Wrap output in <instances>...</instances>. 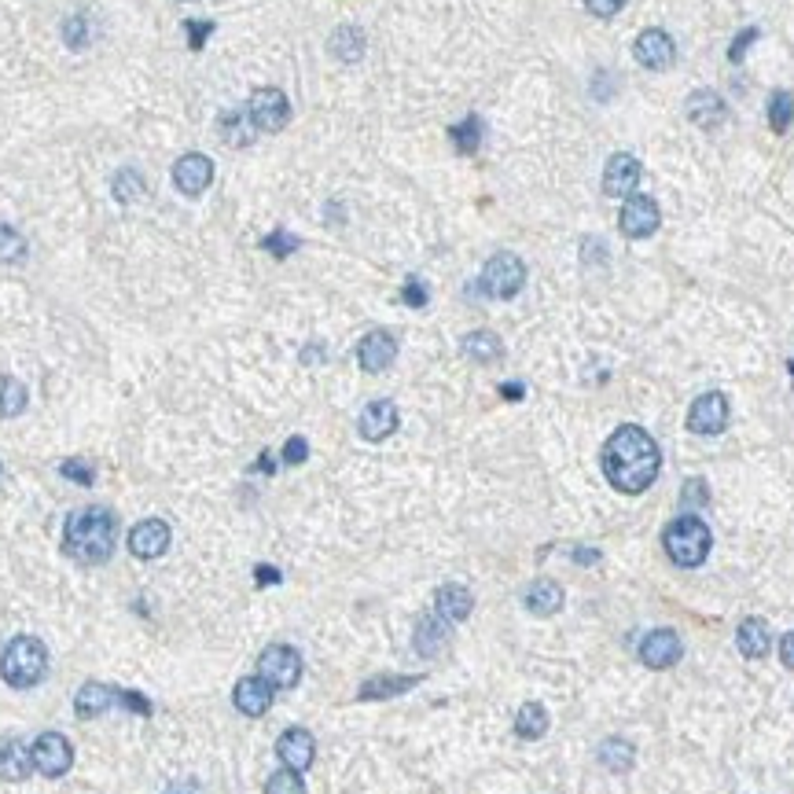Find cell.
<instances>
[{"instance_id":"obj_1","label":"cell","mask_w":794,"mask_h":794,"mask_svg":"<svg viewBox=\"0 0 794 794\" xmlns=\"http://www.w3.org/2000/svg\"><path fill=\"white\" fill-rule=\"evenodd\" d=\"M603 475L611 482L618 493H644L651 489V482L658 478V467H662V453H658V442L644 427H636V423H625L618 431L607 438L603 445Z\"/></svg>"},{"instance_id":"obj_2","label":"cell","mask_w":794,"mask_h":794,"mask_svg":"<svg viewBox=\"0 0 794 794\" xmlns=\"http://www.w3.org/2000/svg\"><path fill=\"white\" fill-rule=\"evenodd\" d=\"M114 534H118V519L114 511L89 504L81 511H70L67 526H63V552L78 563H107L114 552Z\"/></svg>"},{"instance_id":"obj_3","label":"cell","mask_w":794,"mask_h":794,"mask_svg":"<svg viewBox=\"0 0 794 794\" xmlns=\"http://www.w3.org/2000/svg\"><path fill=\"white\" fill-rule=\"evenodd\" d=\"M662 548H666V556L677 563V567H703L706 556H710V548H714V534H710V526H706L699 515H681V519H673L666 526V534H662Z\"/></svg>"},{"instance_id":"obj_4","label":"cell","mask_w":794,"mask_h":794,"mask_svg":"<svg viewBox=\"0 0 794 794\" xmlns=\"http://www.w3.org/2000/svg\"><path fill=\"white\" fill-rule=\"evenodd\" d=\"M0 673L12 688H34L48 673V647L37 636H15L0 655Z\"/></svg>"},{"instance_id":"obj_5","label":"cell","mask_w":794,"mask_h":794,"mask_svg":"<svg viewBox=\"0 0 794 794\" xmlns=\"http://www.w3.org/2000/svg\"><path fill=\"white\" fill-rule=\"evenodd\" d=\"M522 284H526V265L508 250L493 254L486 261V269H482V280H478V287L489 298H515L522 291Z\"/></svg>"},{"instance_id":"obj_6","label":"cell","mask_w":794,"mask_h":794,"mask_svg":"<svg viewBox=\"0 0 794 794\" xmlns=\"http://www.w3.org/2000/svg\"><path fill=\"white\" fill-rule=\"evenodd\" d=\"M247 114H250V122H254V129H261V133H280V129L291 122V103H287V96L280 89L265 85V89L250 92Z\"/></svg>"},{"instance_id":"obj_7","label":"cell","mask_w":794,"mask_h":794,"mask_svg":"<svg viewBox=\"0 0 794 794\" xmlns=\"http://www.w3.org/2000/svg\"><path fill=\"white\" fill-rule=\"evenodd\" d=\"M258 677L269 681L273 688H295L298 677H302V655L287 644L265 647L258 658Z\"/></svg>"},{"instance_id":"obj_8","label":"cell","mask_w":794,"mask_h":794,"mask_svg":"<svg viewBox=\"0 0 794 794\" xmlns=\"http://www.w3.org/2000/svg\"><path fill=\"white\" fill-rule=\"evenodd\" d=\"M728 427V397L721 390H710V394H699L688 409V431L703 434V438H714Z\"/></svg>"},{"instance_id":"obj_9","label":"cell","mask_w":794,"mask_h":794,"mask_svg":"<svg viewBox=\"0 0 794 794\" xmlns=\"http://www.w3.org/2000/svg\"><path fill=\"white\" fill-rule=\"evenodd\" d=\"M34 769L48 780H59V776H67L70 765H74V747L67 743V736H59V732H45V736H37L34 747Z\"/></svg>"},{"instance_id":"obj_10","label":"cell","mask_w":794,"mask_h":794,"mask_svg":"<svg viewBox=\"0 0 794 794\" xmlns=\"http://www.w3.org/2000/svg\"><path fill=\"white\" fill-rule=\"evenodd\" d=\"M658 203L651 195H629L622 206V214H618V225L629 239H647L651 232H658Z\"/></svg>"},{"instance_id":"obj_11","label":"cell","mask_w":794,"mask_h":794,"mask_svg":"<svg viewBox=\"0 0 794 794\" xmlns=\"http://www.w3.org/2000/svg\"><path fill=\"white\" fill-rule=\"evenodd\" d=\"M644 170H640V162L629 155V151H618L607 159L603 166V195H611V199H629L636 192V184H640Z\"/></svg>"},{"instance_id":"obj_12","label":"cell","mask_w":794,"mask_h":794,"mask_svg":"<svg viewBox=\"0 0 794 794\" xmlns=\"http://www.w3.org/2000/svg\"><path fill=\"white\" fill-rule=\"evenodd\" d=\"M633 56L644 70H670L673 59H677V45H673V37L666 30L651 26V30H644V34L636 37Z\"/></svg>"},{"instance_id":"obj_13","label":"cell","mask_w":794,"mask_h":794,"mask_svg":"<svg viewBox=\"0 0 794 794\" xmlns=\"http://www.w3.org/2000/svg\"><path fill=\"white\" fill-rule=\"evenodd\" d=\"M681 636L673 629H651V633L640 640V662L647 670H670L681 662Z\"/></svg>"},{"instance_id":"obj_14","label":"cell","mask_w":794,"mask_h":794,"mask_svg":"<svg viewBox=\"0 0 794 794\" xmlns=\"http://www.w3.org/2000/svg\"><path fill=\"white\" fill-rule=\"evenodd\" d=\"M214 181V162L199 155V151H188L173 162V184L181 195H203Z\"/></svg>"},{"instance_id":"obj_15","label":"cell","mask_w":794,"mask_h":794,"mask_svg":"<svg viewBox=\"0 0 794 794\" xmlns=\"http://www.w3.org/2000/svg\"><path fill=\"white\" fill-rule=\"evenodd\" d=\"M394 357H397V339L383 328L368 331L361 339V346H357V364H361L368 375L386 372V368L394 364Z\"/></svg>"},{"instance_id":"obj_16","label":"cell","mask_w":794,"mask_h":794,"mask_svg":"<svg viewBox=\"0 0 794 794\" xmlns=\"http://www.w3.org/2000/svg\"><path fill=\"white\" fill-rule=\"evenodd\" d=\"M170 548V526L162 519H144L129 530V552L137 559H159Z\"/></svg>"},{"instance_id":"obj_17","label":"cell","mask_w":794,"mask_h":794,"mask_svg":"<svg viewBox=\"0 0 794 794\" xmlns=\"http://www.w3.org/2000/svg\"><path fill=\"white\" fill-rule=\"evenodd\" d=\"M276 758L284 761V769L306 772L317 758V739L309 736L306 728H287L284 736L276 739Z\"/></svg>"},{"instance_id":"obj_18","label":"cell","mask_w":794,"mask_h":794,"mask_svg":"<svg viewBox=\"0 0 794 794\" xmlns=\"http://www.w3.org/2000/svg\"><path fill=\"white\" fill-rule=\"evenodd\" d=\"M397 405L394 401H386V397H379V401H372V405H364L361 420H357V431H361L364 442H386L390 434L397 431Z\"/></svg>"},{"instance_id":"obj_19","label":"cell","mask_w":794,"mask_h":794,"mask_svg":"<svg viewBox=\"0 0 794 794\" xmlns=\"http://www.w3.org/2000/svg\"><path fill=\"white\" fill-rule=\"evenodd\" d=\"M273 695H276V688L269 681H261V677H243V681L236 684V692H232V703H236L239 714L261 717L273 706Z\"/></svg>"},{"instance_id":"obj_20","label":"cell","mask_w":794,"mask_h":794,"mask_svg":"<svg viewBox=\"0 0 794 794\" xmlns=\"http://www.w3.org/2000/svg\"><path fill=\"white\" fill-rule=\"evenodd\" d=\"M684 111H688V118H692L699 129H717V125L728 118L725 100H721V92H714V89H695L692 96H688V103H684Z\"/></svg>"},{"instance_id":"obj_21","label":"cell","mask_w":794,"mask_h":794,"mask_svg":"<svg viewBox=\"0 0 794 794\" xmlns=\"http://www.w3.org/2000/svg\"><path fill=\"white\" fill-rule=\"evenodd\" d=\"M111 703H118V688L103 681H89L81 684L78 695H74V714L92 721V717H100L103 710H111Z\"/></svg>"},{"instance_id":"obj_22","label":"cell","mask_w":794,"mask_h":794,"mask_svg":"<svg viewBox=\"0 0 794 794\" xmlns=\"http://www.w3.org/2000/svg\"><path fill=\"white\" fill-rule=\"evenodd\" d=\"M471 607H475V596H471L464 585H456V581L442 585V589H438V596H434V614H438V618H445L449 625L464 622L467 614H471Z\"/></svg>"},{"instance_id":"obj_23","label":"cell","mask_w":794,"mask_h":794,"mask_svg":"<svg viewBox=\"0 0 794 794\" xmlns=\"http://www.w3.org/2000/svg\"><path fill=\"white\" fill-rule=\"evenodd\" d=\"M30 772H34V750L23 747V739H4L0 743V776L19 783Z\"/></svg>"},{"instance_id":"obj_24","label":"cell","mask_w":794,"mask_h":794,"mask_svg":"<svg viewBox=\"0 0 794 794\" xmlns=\"http://www.w3.org/2000/svg\"><path fill=\"white\" fill-rule=\"evenodd\" d=\"M420 681H423V677H401V673H383V677H372V681H364L361 692H357V699H364V703H372V699H394V695L412 692V688H416Z\"/></svg>"},{"instance_id":"obj_25","label":"cell","mask_w":794,"mask_h":794,"mask_svg":"<svg viewBox=\"0 0 794 794\" xmlns=\"http://www.w3.org/2000/svg\"><path fill=\"white\" fill-rule=\"evenodd\" d=\"M526 611L541 614V618H548V614H556L559 607H563V585L552 578H537L530 589H526Z\"/></svg>"},{"instance_id":"obj_26","label":"cell","mask_w":794,"mask_h":794,"mask_svg":"<svg viewBox=\"0 0 794 794\" xmlns=\"http://www.w3.org/2000/svg\"><path fill=\"white\" fill-rule=\"evenodd\" d=\"M445 644H449V622L438 618V614H423L416 622V651L423 658H434Z\"/></svg>"},{"instance_id":"obj_27","label":"cell","mask_w":794,"mask_h":794,"mask_svg":"<svg viewBox=\"0 0 794 794\" xmlns=\"http://www.w3.org/2000/svg\"><path fill=\"white\" fill-rule=\"evenodd\" d=\"M736 644H739V651H743L747 658H765V655H769V647H772L769 625L761 622V618H747V622H739Z\"/></svg>"},{"instance_id":"obj_28","label":"cell","mask_w":794,"mask_h":794,"mask_svg":"<svg viewBox=\"0 0 794 794\" xmlns=\"http://www.w3.org/2000/svg\"><path fill=\"white\" fill-rule=\"evenodd\" d=\"M460 350H464L467 361L493 364V361H500V353H504V342H500L497 335H493V331H471V335H464Z\"/></svg>"},{"instance_id":"obj_29","label":"cell","mask_w":794,"mask_h":794,"mask_svg":"<svg viewBox=\"0 0 794 794\" xmlns=\"http://www.w3.org/2000/svg\"><path fill=\"white\" fill-rule=\"evenodd\" d=\"M217 133L232 148H247L250 140H254V122H250L247 111H225L217 118Z\"/></svg>"},{"instance_id":"obj_30","label":"cell","mask_w":794,"mask_h":794,"mask_svg":"<svg viewBox=\"0 0 794 794\" xmlns=\"http://www.w3.org/2000/svg\"><path fill=\"white\" fill-rule=\"evenodd\" d=\"M636 761V747L629 743V739L622 736H611L600 743V765L607 772H629Z\"/></svg>"},{"instance_id":"obj_31","label":"cell","mask_w":794,"mask_h":794,"mask_svg":"<svg viewBox=\"0 0 794 794\" xmlns=\"http://www.w3.org/2000/svg\"><path fill=\"white\" fill-rule=\"evenodd\" d=\"M328 48H331V56L342 59V63H357V59L364 56V30H357V26H339V30L331 34Z\"/></svg>"},{"instance_id":"obj_32","label":"cell","mask_w":794,"mask_h":794,"mask_svg":"<svg viewBox=\"0 0 794 794\" xmlns=\"http://www.w3.org/2000/svg\"><path fill=\"white\" fill-rule=\"evenodd\" d=\"M548 732V710L541 703H522L515 714V736L519 739H541Z\"/></svg>"},{"instance_id":"obj_33","label":"cell","mask_w":794,"mask_h":794,"mask_svg":"<svg viewBox=\"0 0 794 794\" xmlns=\"http://www.w3.org/2000/svg\"><path fill=\"white\" fill-rule=\"evenodd\" d=\"M23 409H26V386L15 375H4L0 379V420H15V416H23Z\"/></svg>"},{"instance_id":"obj_34","label":"cell","mask_w":794,"mask_h":794,"mask_svg":"<svg viewBox=\"0 0 794 794\" xmlns=\"http://www.w3.org/2000/svg\"><path fill=\"white\" fill-rule=\"evenodd\" d=\"M449 140L456 144L460 155H475L478 144H482V118H478V114H467L464 122L449 129Z\"/></svg>"},{"instance_id":"obj_35","label":"cell","mask_w":794,"mask_h":794,"mask_svg":"<svg viewBox=\"0 0 794 794\" xmlns=\"http://www.w3.org/2000/svg\"><path fill=\"white\" fill-rule=\"evenodd\" d=\"M111 192L118 203H137V199H144L148 184H144V177L137 170H118L111 181Z\"/></svg>"},{"instance_id":"obj_36","label":"cell","mask_w":794,"mask_h":794,"mask_svg":"<svg viewBox=\"0 0 794 794\" xmlns=\"http://www.w3.org/2000/svg\"><path fill=\"white\" fill-rule=\"evenodd\" d=\"M769 125H772V133H787L794 125V96L787 89L769 96Z\"/></svg>"},{"instance_id":"obj_37","label":"cell","mask_w":794,"mask_h":794,"mask_svg":"<svg viewBox=\"0 0 794 794\" xmlns=\"http://www.w3.org/2000/svg\"><path fill=\"white\" fill-rule=\"evenodd\" d=\"M26 258V239L15 232L12 225H0V261L4 265H15V261Z\"/></svg>"},{"instance_id":"obj_38","label":"cell","mask_w":794,"mask_h":794,"mask_svg":"<svg viewBox=\"0 0 794 794\" xmlns=\"http://www.w3.org/2000/svg\"><path fill=\"white\" fill-rule=\"evenodd\" d=\"M265 794H306L302 772H295V769L273 772V776H269V783H265Z\"/></svg>"},{"instance_id":"obj_39","label":"cell","mask_w":794,"mask_h":794,"mask_svg":"<svg viewBox=\"0 0 794 794\" xmlns=\"http://www.w3.org/2000/svg\"><path fill=\"white\" fill-rule=\"evenodd\" d=\"M63 41H67V48H85L92 41V30H89V19L85 15H67V23H63Z\"/></svg>"},{"instance_id":"obj_40","label":"cell","mask_w":794,"mask_h":794,"mask_svg":"<svg viewBox=\"0 0 794 794\" xmlns=\"http://www.w3.org/2000/svg\"><path fill=\"white\" fill-rule=\"evenodd\" d=\"M261 250H269L273 258H291L298 250V236H291L287 228H276V232H269V236L261 239Z\"/></svg>"},{"instance_id":"obj_41","label":"cell","mask_w":794,"mask_h":794,"mask_svg":"<svg viewBox=\"0 0 794 794\" xmlns=\"http://www.w3.org/2000/svg\"><path fill=\"white\" fill-rule=\"evenodd\" d=\"M681 504L684 508H703V504H710V489H706L703 478H688V482H684Z\"/></svg>"},{"instance_id":"obj_42","label":"cell","mask_w":794,"mask_h":794,"mask_svg":"<svg viewBox=\"0 0 794 794\" xmlns=\"http://www.w3.org/2000/svg\"><path fill=\"white\" fill-rule=\"evenodd\" d=\"M401 302L412 309H423L427 306V284L423 280H416V276H409L405 280V287H401Z\"/></svg>"},{"instance_id":"obj_43","label":"cell","mask_w":794,"mask_h":794,"mask_svg":"<svg viewBox=\"0 0 794 794\" xmlns=\"http://www.w3.org/2000/svg\"><path fill=\"white\" fill-rule=\"evenodd\" d=\"M309 460V442L302 438V434H295V438H287V445H284V464L287 467H298V464H306Z\"/></svg>"},{"instance_id":"obj_44","label":"cell","mask_w":794,"mask_h":794,"mask_svg":"<svg viewBox=\"0 0 794 794\" xmlns=\"http://www.w3.org/2000/svg\"><path fill=\"white\" fill-rule=\"evenodd\" d=\"M59 471H63L70 482H81V486H92V482H96V475H92V464H85V460H63V467H59Z\"/></svg>"},{"instance_id":"obj_45","label":"cell","mask_w":794,"mask_h":794,"mask_svg":"<svg viewBox=\"0 0 794 794\" xmlns=\"http://www.w3.org/2000/svg\"><path fill=\"white\" fill-rule=\"evenodd\" d=\"M761 37V30L758 26H747V30H743V34L736 37V41H732V48H728V59H732V63H739V59L747 56V48L754 45V41H758Z\"/></svg>"},{"instance_id":"obj_46","label":"cell","mask_w":794,"mask_h":794,"mask_svg":"<svg viewBox=\"0 0 794 794\" xmlns=\"http://www.w3.org/2000/svg\"><path fill=\"white\" fill-rule=\"evenodd\" d=\"M118 703H122L125 710H129V714H140V717L151 714V699H148V695L129 692V688H125V692H118Z\"/></svg>"},{"instance_id":"obj_47","label":"cell","mask_w":794,"mask_h":794,"mask_svg":"<svg viewBox=\"0 0 794 794\" xmlns=\"http://www.w3.org/2000/svg\"><path fill=\"white\" fill-rule=\"evenodd\" d=\"M184 30H188V48H192V52H199V48L206 45V37L214 34V23H195V19H188V23H184Z\"/></svg>"},{"instance_id":"obj_48","label":"cell","mask_w":794,"mask_h":794,"mask_svg":"<svg viewBox=\"0 0 794 794\" xmlns=\"http://www.w3.org/2000/svg\"><path fill=\"white\" fill-rule=\"evenodd\" d=\"M585 8H589L596 19H614V15L625 8V0H585Z\"/></svg>"},{"instance_id":"obj_49","label":"cell","mask_w":794,"mask_h":794,"mask_svg":"<svg viewBox=\"0 0 794 794\" xmlns=\"http://www.w3.org/2000/svg\"><path fill=\"white\" fill-rule=\"evenodd\" d=\"M581 258H585V265H603V258H607V250H603L600 239H585V247H581Z\"/></svg>"},{"instance_id":"obj_50","label":"cell","mask_w":794,"mask_h":794,"mask_svg":"<svg viewBox=\"0 0 794 794\" xmlns=\"http://www.w3.org/2000/svg\"><path fill=\"white\" fill-rule=\"evenodd\" d=\"M254 581H258V585H280L284 574L276 567H269V563H258V567H254Z\"/></svg>"},{"instance_id":"obj_51","label":"cell","mask_w":794,"mask_h":794,"mask_svg":"<svg viewBox=\"0 0 794 794\" xmlns=\"http://www.w3.org/2000/svg\"><path fill=\"white\" fill-rule=\"evenodd\" d=\"M780 662L787 666V670H794V633L780 636Z\"/></svg>"},{"instance_id":"obj_52","label":"cell","mask_w":794,"mask_h":794,"mask_svg":"<svg viewBox=\"0 0 794 794\" xmlns=\"http://www.w3.org/2000/svg\"><path fill=\"white\" fill-rule=\"evenodd\" d=\"M570 556L578 559L581 567H592V563H600V552H596V548H574Z\"/></svg>"},{"instance_id":"obj_53","label":"cell","mask_w":794,"mask_h":794,"mask_svg":"<svg viewBox=\"0 0 794 794\" xmlns=\"http://www.w3.org/2000/svg\"><path fill=\"white\" fill-rule=\"evenodd\" d=\"M500 397H504V401H522V397H526V386H522V383H504V386H500Z\"/></svg>"},{"instance_id":"obj_54","label":"cell","mask_w":794,"mask_h":794,"mask_svg":"<svg viewBox=\"0 0 794 794\" xmlns=\"http://www.w3.org/2000/svg\"><path fill=\"white\" fill-rule=\"evenodd\" d=\"M166 794H199V787H195L192 780H177L166 787Z\"/></svg>"},{"instance_id":"obj_55","label":"cell","mask_w":794,"mask_h":794,"mask_svg":"<svg viewBox=\"0 0 794 794\" xmlns=\"http://www.w3.org/2000/svg\"><path fill=\"white\" fill-rule=\"evenodd\" d=\"M302 361H306V364H313V361H324V346H320V342H313V346H306V350H302Z\"/></svg>"},{"instance_id":"obj_56","label":"cell","mask_w":794,"mask_h":794,"mask_svg":"<svg viewBox=\"0 0 794 794\" xmlns=\"http://www.w3.org/2000/svg\"><path fill=\"white\" fill-rule=\"evenodd\" d=\"M596 96H600V100H607V96H611V74H607V70H600V85H596Z\"/></svg>"},{"instance_id":"obj_57","label":"cell","mask_w":794,"mask_h":794,"mask_svg":"<svg viewBox=\"0 0 794 794\" xmlns=\"http://www.w3.org/2000/svg\"><path fill=\"white\" fill-rule=\"evenodd\" d=\"M258 471H265V475H273V456H269V453H261V456H258Z\"/></svg>"}]
</instances>
